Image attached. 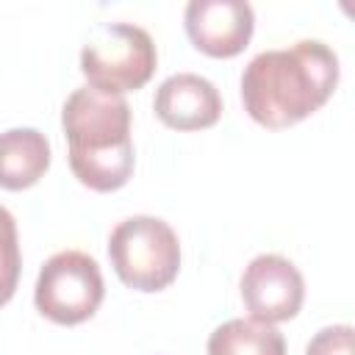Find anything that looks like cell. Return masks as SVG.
<instances>
[{
	"label": "cell",
	"mask_w": 355,
	"mask_h": 355,
	"mask_svg": "<svg viewBox=\"0 0 355 355\" xmlns=\"http://www.w3.org/2000/svg\"><path fill=\"white\" fill-rule=\"evenodd\" d=\"M338 55L319 39L263 50L241 72V103L266 130L291 128L316 114L338 86Z\"/></svg>",
	"instance_id": "obj_1"
},
{
	"label": "cell",
	"mask_w": 355,
	"mask_h": 355,
	"mask_svg": "<svg viewBox=\"0 0 355 355\" xmlns=\"http://www.w3.org/2000/svg\"><path fill=\"white\" fill-rule=\"evenodd\" d=\"M61 128L69 144V169L80 186L108 194L130 180L136 150L125 97L80 86L61 108Z\"/></svg>",
	"instance_id": "obj_2"
},
{
	"label": "cell",
	"mask_w": 355,
	"mask_h": 355,
	"mask_svg": "<svg viewBox=\"0 0 355 355\" xmlns=\"http://www.w3.org/2000/svg\"><path fill=\"white\" fill-rule=\"evenodd\" d=\"M108 261L128 288L155 294L180 272V241L158 216H128L108 236Z\"/></svg>",
	"instance_id": "obj_3"
},
{
	"label": "cell",
	"mask_w": 355,
	"mask_h": 355,
	"mask_svg": "<svg viewBox=\"0 0 355 355\" xmlns=\"http://www.w3.org/2000/svg\"><path fill=\"white\" fill-rule=\"evenodd\" d=\"M158 67L153 36L133 22H103L80 50L86 86L103 94H128L141 89Z\"/></svg>",
	"instance_id": "obj_4"
},
{
	"label": "cell",
	"mask_w": 355,
	"mask_h": 355,
	"mask_svg": "<svg viewBox=\"0 0 355 355\" xmlns=\"http://www.w3.org/2000/svg\"><path fill=\"white\" fill-rule=\"evenodd\" d=\"M105 297L97 261L80 250H61L44 261L36 277V311L64 327L92 319Z\"/></svg>",
	"instance_id": "obj_5"
},
{
	"label": "cell",
	"mask_w": 355,
	"mask_h": 355,
	"mask_svg": "<svg viewBox=\"0 0 355 355\" xmlns=\"http://www.w3.org/2000/svg\"><path fill=\"white\" fill-rule=\"evenodd\" d=\"M239 288H241V302L250 311V319L266 324L294 319L305 300V280L300 269L277 252L255 255L244 266Z\"/></svg>",
	"instance_id": "obj_6"
},
{
	"label": "cell",
	"mask_w": 355,
	"mask_h": 355,
	"mask_svg": "<svg viewBox=\"0 0 355 355\" xmlns=\"http://www.w3.org/2000/svg\"><path fill=\"white\" fill-rule=\"evenodd\" d=\"M186 36L211 58L239 55L255 31V11L247 0H191L183 11Z\"/></svg>",
	"instance_id": "obj_7"
},
{
	"label": "cell",
	"mask_w": 355,
	"mask_h": 355,
	"mask_svg": "<svg viewBox=\"0 0 355 355\" xmlns=\"http://www.w3.org/2000/svg\"><path fill=\"white\" fill-rule=\"evenodd\" d=\"M153 111L172 130H205L222 116V94L208 78L197 72H178L155 89Z\"/></svg>",
	"instance_id": "obj_8"
},
{
	"label": "cell",
	"mask_w": 355,
	"mask_h": 355,
	"mask_svg": "<svg viewBox=\"0 0 355 355\" xmlns=\"http://www.w3.org/2000/svg\"><path fill=\"white\" fill-rule=\"evenodd\" d=\"M50 169V141L36 128H8L0 133V189L22 191L36 186Z\"/></svg>",
	"instance_id": "obj_9"
},
{
	"label": "cell",
	"mask_w": 355,
	"mask_h": 355,
	"mask_svg": "<svg viewBox=\"0 0 355 355\" xmlns=\"http://www.w3.org/2000/svg\"><path fill=\"white\" fill-rule=\"evenodd\" d=\"M208 355H286V338L258 319H227L208 336Z\"/></svg>",
	"instance_id": "obj_10"
},
{
	"label": "cell",
	"mask_w": 355,
	"mask_h": 355,
	"mask_svg": "<svg viewBox=\"0 0 355 355\" xmlns=\"http://www.w3.org/2000/svg\"><path fill=\"white\" fill-rule=\"evenodd\" d=\"M19 272H22V252H19L17 222L11 211L0 205V308L14 297Z\"/></svg>",
	"instance_id": "obj_11"
},
{
	"label": "cell",
	"mask_w": 355,
	"mask_h": 355,
	"mask_svg": "<svg viewBox=\"0 0 355 355\" xmlns=\"http://www.w3.org/2000/svg\"><path fill=\"white\" fill-rule=\"evenodd\" d=\"M305 355H355V330H352V324L322 327L305 344Z\"/></svg>",
	"instance_id": "obj_12"
}]
</instances>
